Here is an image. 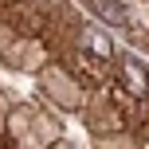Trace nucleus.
Returning a JSON list of instances; mask_svg holds the SVG:
<instances>
[{"label": "nucleus", "instance_id": "obj_1", "mask_svg": "<svg viewBox=\"0 0 149 149\" xmlns=\"http://www.w3.org/2000/svg\"><path fill=\"white\" fill-rule=\"evenodd\" d=\"M94 8L102 12L106 24H126V16H122V4H118V0H94Z\"/></svg>", "mask_w": 149, "mask_h": 149}]
</instances>
